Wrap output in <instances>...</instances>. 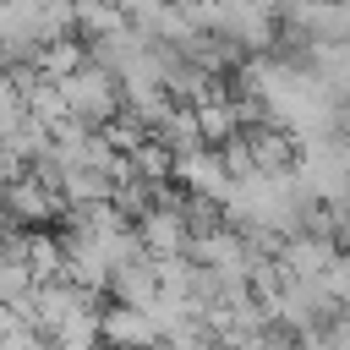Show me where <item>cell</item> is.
Wrapping results in <instances>:
<instances>
[{"label":"cell","instance_id":"cell-1","mask_svg":"<svg viewBox=\"0 0 350 350\" xmlns=\"http://www.w3.org/2000/svg\"><path fill=\"white\" fill-rule=\"evenodd\" d=\"M295 170L306 180V191L328 208L350 202V137L345 131H312V137H295Z\"/></svg>","mask_w":350,"mask_h":350},{"label":"cell","instance_id":"cell-2","mask_svg":"<svg viewBox=\"0 0 350 350\" xmlns=\"http://www.w3.org/2000/svg\"><path fill=\"white\" fill-rule=\"evenodd\" d=\"M60 98H66V109H71L82 126H109V120L120 115V104H126L120 77H115L109 66H98V60H82L71 77H60Z\"/></svg>","mask_w":350,"mask_h":350},{"label":"cell","instance_id":"cell-3","mask_svg":"<svg viewBox=\"0 0 350 350\" xmlns=\"http://www.w3.org/2000/svg\"><path fill=\"white\" fill-rule=\"evenodd\" d=\"M175 180L191 191V197H202V202H230V191H235V170H230V159L219 153V148H191V153H180L175 159Z\"/></svg>","mask_w":350,"mask_h":350},{"label":"cell","instance_id":"cell-4","mask_svg":"<svg viewBox=\"0 0 350 350\" xmlns=\"http://www.w3.org/2000/svg\"><path fill=\"white\" fill-rule=\"evenodd\" d=\"M137 235H142L148 257H180V252H191L197 224L186 219L180 202H148V208L137 213Z\"/></svg>","mask_w":350,"mask_h":350},{"label":"cell","instance_id":"cell-5","mask_svg":"<svg viewBox=\"0 0 350 350\" xmlns=\"http://www.w3.org/2000/svg\"><path fill=\"white\" fill-rule=\"evenodd\" d=\"M60 208H71V202H66L60 180H55V175H44V170L16 175V180H11V191H5V213H11V219H22V224H49Z\"/></svg>","mask_w":350,"mask_h":350},{"label":"cell","instance_id":"cell-6","mask_svg":"<svg viewBox=\"0 0 350 350\" xmlns=\"http://www.w3.org/2000/svg\"><path fill=\"white\" fill-rule=\"evenodd\" d=\"M334 257H339V246H334V235H323V230H295V235H284L279 252H273V262H279L284 279H323V268H328Z\"/></svg>","mask_w":350,"mask_h":350},{"label":"cell","instance_id":"cell-7","mask_svg":"<svg viewBox=\"0 0 350 350\" xmlns=\"http://www.w3.org/2000/svg\"><path fill=\"white\" fill-rule=\"evenodd\" d=\"M104 339L115 350H153V345H164V334L148 317V306H131V301H115L104 312Z\"/></svg>","mask_w":350,"mask_h":350},{"label":"cell","instance_id":"cell-8","mask_svg":"<svg viewBox=\"0 0 350 350\" xmlns=\"http://www.w3.org/2000/svg\"><path fill=\"white\" fill-rule=\"evenodd\" d=\"M109 295H115V301H131V306H148V301L159 295V268H153V257L120 262V268L109 273Z\"/></svg>","mask_w":350,"mask_h":350},{"label":"cell","instance_id":"cell-9","mask_svg":"<svg viewBox=\"0 0 350 350\" xmlns=\"http://www.w3.org/2000/svg\"><path fill=\"white\" fill-rule=\"evenodd\" d=\"M82 60H88V49H82V44H77V38H71V33H66V38H49V44H38V49H33V60H27V66H33V71H44V77H55V82H60V77H71V71H77V66H82Z\"/></svg>","mask_w":350,"mask_h":350},{"label":"cell","instance_id":"cell-10","mask_svg":"<svg viewBox=\"0 0 350 350\" xmlns=\"http://www.w3.org/2000/svg\"><path fill=\"white\" fill-rule=\"evenodd\" d=\"M120 22H131L115 0H77V27L88 33V38H104V33H115Z\"/></svg>","mask_w":350,"mask_h":350},{"label":"cell","instance_id":"cell-11","mask_svg":"<svg viewBox=\"0 0 350 350\" xmlns=\"http://www.w3.org/2000/svg\"><path fill=\"white\" fill-rule=\"evenodd\" d=\"M22 120H27V88H22L16 71L0 66V137H11Z\"/></svg>","mask_w":350,"mask_h":350},{"label":"cell","instance_id":"cell-12","mask_svg":"<svg viewBox=\"0 0 350 350\" xmlns=\"http://www.w3.org/2000/svg\"><path fill=\"white\" fill-rule=\"evenodd\" d=\"M33 284H38V273H33L16 252H0V306H16Z\"/></svg>","mask_w":350,"mask_h":350},{"label":"cell","instance_id":"cell-13","mask_svg":"<svg viewBox=\"0 0 350 350\" xmlns=\"http://www.w3.org/2000/svg\"><path fill=\"white\" fill-rule=\"evenodd\" d=\"M323 290H328L339 306H350V252H339V257L323 268Z\"/></svg>","mask_w":350,"mask_h":350},{"label":"cell","instance_id":"cell-14","mask_svg":"<svg viewBox=\"0 0 350 350\" xmlns=\"http://www.w3.org/2000/svg\"><path fill=\"white\" fill-rule=\"evenodd\" d=\"M334 235L350 246V202H339V208H334Z\"/></svg>","mask_w":350,"mask_h":350},{"label":"cell","instance_id":"cell-15","mask_svg":"<svg viewBox=\"0 0 350 350\" xmlns=\"http://www.w3.org/2000/svg\"><path fill=\"white\" fill-rule=\"evenodd\" d=\"M180 5H197V0H180Z\"/></svg>","mask_w":350,"mask_h":350}]
</instances>
